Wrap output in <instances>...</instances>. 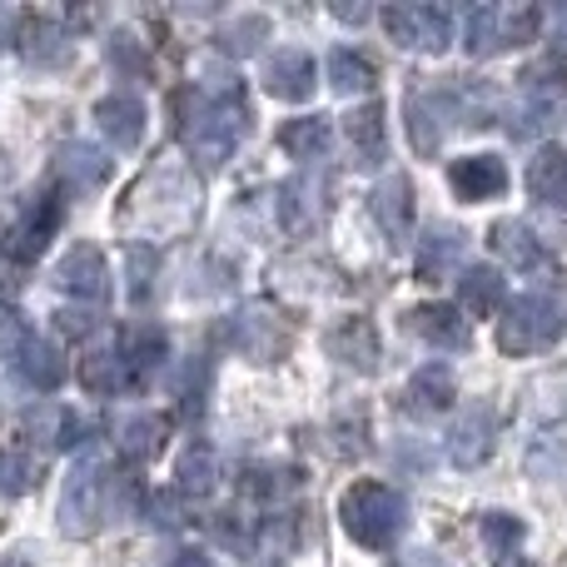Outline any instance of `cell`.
I'll use <instances>...</instances> for the list:
<instances>
[{"label":"cell","instance_id":"obj_14","mask_svg":"<svg viewBox=\"0 0 567 567\" xmlns=\"http://www.w3.org/2000/svg\"><path fill=\"white\" fill-rule=\"evenodd\" d=\"M265 90L275 100H289V105H299V100L313 95V80H319V70H313V55L299 45H284L275 55L265 60Z\"/></svg>","mask_w":567,"mask_h":567},{"label":"cell","instance_id":"obj_25","mask_svg":"<svg viewBox=\"0 0 567 567\" xmlns=\"http://www.w3.org/2000/svg\"><path fill=\"white\" fill-rule=\"evenodd\" d=\"M369 209L379 219V229L389 239H403L409 235V219H413V205H409V179L403 175H389L379 189L369 195Z\"/></svg>","mask_w":567,"mask_h":567},{"label":"cell","instance_id":"obj_15","mask_svg":"<svg viewBox=\"0 0 567 567\" xmlns=\"http://www.w3.org/2000/svg\"><path fill=\"white\" fill-rule=\"evenodd\" d=\"M449 185L463 205H483V199H498L508 189V165L498 155H463L449 165Z\"/></svg>","mask_w":567,"mask_h":567},{"label":"cell","instance_id":"obj_22","mask_svg":"<svg viewBox=\"0 0 567 567\" xmlns=\"http://www.w3.org/2000/svg\"><path fill=\"white\" fill-rule=\"evenodd\" d=\"M488 245H493V255L513 269H538L543 259H548V245H543L523 219H498V225L488 229Z\"/></svg>","mask_w":567,"mask_h":567},{"label":"cell","instance_id":"obj_21","mask_svg":"<svg viewBox=\"0 0 567 567\" xmlns=\"http://www.w3.org/2000/svg\"><path fill=\"white\" fill-rule=\"evenodd\" d=\"M453 100L449 95H409V135L419 145V155H439L443 135L453 125Z\"/></svg>","mask_w":567,"mask_h":567},{"label":"cell","instance_id":"obj_18","mask_svg":"<svg viewBox=\"0 0 567 567\" xmlns=\"http://www.w3.org/2000/svg\"><path fill=\"white\" fill-rule=\"evenodd\" d=\"M95 125H100V135H105L110 145L135 150L140 140H145V125H150L145 100L140 95H105L95 105Z\"/></svg>","mask_w":567,"mask_h":567},{"label":"cell","instance_id":"obj_20","mask_svg":"<svg viewBox=\"0 0 567 567\" xmlns=\"http://www.w3.org/2000/svg\"><path fill=\"white\" fill-rule=\"evenodd\" d=\"M453 399H458V383H453L449 363H423V369L409 379V389H403V409L419 413V419L443 413Z\"/></svg>","mask_w":567,"mask_h":567},{"label":"cell","instance_id":"obj_1","mask_svg":"<svg viewBox=\"0 0 567 567\" xmlns=\"http://www.w3.org/2000/svg\"><path fill=\"white\" fill-rule=\"evenodd\" d=\"M235 90V85H219ZM215 85H189L175 95V130H185V145L195 159L205 165H225L239 150V135H245V105L239 95L219 100Z\"/></svg>","mask_w":567,"mask_h":567},{"label":"cell","instance_id":"obj_11","mask_svg":"<svg viewBox=\"0 0 567 567\" xmlns=\"http://www.w3.org/2000/svg\"><path fill=\"white\" fill-rule=\"evenodd\" d=\"M523 30H528V16H513L503 6H473L468 20H463V45L468 55H498V50L518 45Z\"/></svg>","mask_w":567,"mask_h":567},{"label":"cell","instance_id":"obj_8","mask_svg":"<svg viewBox=\"0 0 567 567\" xmlns=\"http://www.w3.org/2000/svg\"><path fill=\"white\" fill-rule=\"evenodd\" d=\"M389 35L399 40L403 50H423V55H439V50H449V40H453V20H449V10H439V6H393L389 16Z\"/></svg>","mask_w":567,"mask_h":567},{"label":"cell","instance_id":"obj_46","mask_svg":"<svg viewBox=\"0 0 567 567\" xmlns=\"http://www.w3.org/2000/svg\"><path fill=\"white\" fill-rule=\"evenodd\" d=\"M503 567H533V563H523V558H508V563H503Z\"/></svg>","mask_w":567,"mask_h":567},{"label":"cell","instance_id":"obj_38","mask_svg":"<svg viewBox=\"0 0 567 567\" xmlns=\"http://www.w3.org/2000/svg\"><path fill=\"white\" fill-rule=\"evenodd\" d=\"M483 543H488L498 558H513L523 543V523L513 518V513H488V518H483Z\"/></svg>","mask_w":567,"mask_h":567},{"label":"cell","instance_id":"obj_4","mask_svg":"<svg viewBox=\"0 0 567 567\" xmlns=\"http://www.w3.org/2000/svg\"><path fill=\"white\" fill-rule=\"evenodd\" d=\"M130 199H135L130 215H140V225H145L150 235H169V229H179L199 209V179L189 175L185 165L169 159V165L150 169Z\"/></svg>","mask_w":567,"mask_h":567},{"label":"cell","instance_id":"obj_27","mask_svg":"<svg viewBox=\"0 0 567 567\" xmlns=\"http://www.w3.org/2000/svg\"><path fill=\"white\" fill-rule=\"evenodd\" d=\"M343 140L353 150V165H379L383 159V110L379 105H363L343 120Z\"/></svg>","mask_w":567,"mask_h":567},{"label":"cell","instance_id":"obj_24","mask_svg":"<svg viewBox=\"0 0 567 567\" xmlns=\"http://www.w3.org/2000/svg\"><path fill=\"white\" fill-rule=\"evenodd\" d=\"M16 373L25 383H35V389H60V379H65V363H60V349L55 343H45V339H20L16 343Z\"/></svg>","mask_w":567,"mask_h":567},{"label":"cell","instance_id":"obj_10","mask_svg":"<svg viewBox=\"0 0 567 567\" xmlns=\"http://www.w3.org/2000/svg\"><path fill=\"white\" fill-rule=\"evenodd\" d=\"M55 284L60 293H70V299L80 303H105L110 299V265L105 255H100L95 245H75L60 255L55 265Z\"/></svg>","mask_w":567,"mask_h":567},{"label":"cell","instance_id":"obj_29","mask_svg":"<svg viewBox=\"0 0 567 567\" xmlns=\"http://www.w3.org/2000/svg\"><path fill=\"white\" fill-rule=\"evenodd\" d=\"M279 145L289 150L293 159H319L323 150L333 145V130L323 115H303V120H284L279 130Z\"/></svg>","mask_w":567,"mask_h":567},{"label":"cell","instance_id":"obj_17","mask_svg":"<svg viewBox=\"0 0 567 567\" xmlns=\"http://www.w3.org/2000/svg\"><path fill=\"white\" fill-rule=\"evenodd\" d=\"M55 179L65 195H95L100 185L110 179V159L100 155L95 145H60L55 150Z\"/></svg>","mask_w":567,"mask_h":567},{"label":"cell","instance_id":"obj_44","mask_svg":"<svg viewBox=\"0 0 567 567\" xmlns=\"http://www.w3.org/2000/svg\"><path fill=\"white\" fill-rule=\"evenodd\" d=\"M10 179V159H6V150H0V185Z\"/></svg>","mask_w":567,"mask_h":567},{"label":"cell","instance_id":"obj_9","mask_svg":"<svg viewBox=\"0 0 567 567\" xmlns=\"http://www.w3.org/2000/svg\"><path fill=\"white\" fill-rule=\"evenodd\" d=\"M323 353H329L333 363H343V369H353V373H379L383 339L363 313H349V319H339L333 329H323Z\"/></svg>","mask_w":567,"mask_h":567},{"label":"cell","instance_id":"obj_28","mask_svg":"<svg viewBox=\"0 0 567 567\" xmlns=\"http://www.w3.org/2000/svg\"><path fill=\"white\" fill-rule=\"evenodd\" d=\"M130 363L120 359L115 349H95L85 353V363H80V383H85L90 393H100V399H110V393H125L130 389Z\"/></svg>","mask_w":567,"mask_h":567},{"label":"cell","instance_id":"obj_19","mask_svg":"<svg viewBox=\"0 0 567 567\" xmlns=\"http://www.w3.org/2000/svg\"><path fill=\"white\" fill-rule=\"evenodd\" d=\"M463 249H468V235H463V229H453V225H433L429 235L419 239V279H429V284L453 279V275H458Z\"/></svg>","mask_w":567,"mask_h":567},{"label":"cell","instance_id":"obj_45","mask_svg":"<svg viewBox=\"0 0 567 567\" xmlns=\"http://www.w3.org/2000/svg\"><path fill=\"white\" fill-rule=\"evenodd\" d=\"M0 567H30V563H20V558H0Z\"/></svg>","mask_w":567,"mask_h":567},{"label":"cell","instance_id":"obj_34","mask_svg":"<svg viewBox=\"0 0 567 567\" xmlns=\"http://www.w3.org/2000/svg\"><path fill=\"white\" fill-rule=\"evenodd\" d=\"M159 439H165V423L155 413H135V419L120 423V453L125 458H150L159 449Z\"/></svg>","mask_w":567,"mask_h":567},{"label":"cell","instance_id":"obj_35","mask_svg":"<svg viewBox=\"0 0 567 567\" xmlns=\"http://www.w3.org/2000/svg\"><path fill=\"white\" fill-rule=\"evenodd\" d=\"M35 488V458L25 449H0V498H20Z\"/></svg>","mask_w":567,"mask_h":567},{"label":"cell","instance_id":"obj_43","mask_svg":"<svg viewBox=\"0 0 567 567\" xmlns=\"http://www.w3.org/2000/svg\"><path fill=\"white\" fill-rule=\"evenodd\" d=\"M169 567H209V558H205V553H179Z\"/></svg>","mask_w":567,"mask_h":567},{"label":"cell","instance_id":"obj_32","mask_svg":"<svg viewBox=\"0 0 567 567\" xmlns=\"http://www.w3.org/2000/svg\"><path fill=\"white\" fill-rule=\"evenodd\" d=\"M120 359L130 363V373H150L159 359H169V343H165V333H159L155 323H135V329L125 333V349H120Z\"/></svg>","mask_w":567,"mask_h":567},{"label":"cell","instance_id":"obj_36","mask_svg":"<svg viewBox=\"0 0 567 567\" xmlns=\"http://www.w3.org/2000/svg\"><path fill=\"white\" fill-rule=\"evenodd\" d=\"M20 55H25L30 65H60V60H70V40H65V30H55V25H35L30 40H20Z\"/></svg>","mask_w":567,"mask_h":567},{"label":"cell","instance_id":"obj_16","mask_svg":"<svg viewBox=\"0 0 567 567\" xmlns=\"http://www.w3.org/2000/svg\"><path fill=\"white\" fill-rule=\"evenodd\" d=\"M403 329L433 349H468V323H463L458 303H413L403 309Z\"/></svg>","mask_w":567,"mask_h":567},{"label":"cell","instance_id":"obj_23","mask_svg":"<svg viewBox=\"0 0 567 567\" xmlns=\"http://www.w3.org/2000/svg\"><path fill=\"white\" fill-rule=\"evenodd\" d=\"M528 189L538 205L548 209H567V150L543 145L538 155L528 159Z\"/></svg>","mask_w":567,"mask_h":567},{"label":"cell","instance_id":"obj_42","mask_svg":"<svg viewBox=\"0 0 567 567\" xmlns=\"http://www.w3.org/2000/svg\"><path fill=\"white\" fill-rule=\"evenodd\" d=\"M10 40H16V16H10V10H0V50H6Z\"/></svg>","mask_w":567,"mask_h":567},{"label":"cell","instance_id":"obj_2","mask_svg":"<svg viewBox=\"0 0 567 567\" xmlns=\"http://www.w3.org/2000/svg\"><path fill=\"white\" fill-rule=\"evenodd\" d=\"M563 333H567V279H553L508 303V313L498 319V349L523 359V353L553 349Z\"/></svg>","mask_w":567,"mask_h":567},{"label":"cell","instance_id":"obj_13","mask_svg":"<svg viewBox=\"0 0 567 567\" xmlns=\"http://www.w3.org/2000/svg\"><path fill=\"white\" fill-rule=\"evenodd\" d=\"M329 215V185L323 175H293L289 185L279 189V219L289 235H313Z\"/></svg>","mask_w":567,"mask_h":567},{"label":"cell","instance_id":"obj_26","mask_svg":"<svg viewBox=\"0 0 567 567\" xmlns=\"http://www.w3.org/2000/svg\"><path fill=\"white\" fill-rule=\"evenodd\" d=\"M175 488L185 493V498H209V493L219 488V458H215V449H205V443H189V449L179 453V463H175Z\"/></svg>","mask_w":567,"mask_h":567},{"label":"cell","instance_id":"obj_12","mask_svg":"<svg viewBox=\"0 0 567 567\" xmlns=\"http://www.w3.org/2000/svg\"><path fill=\"white\" fill-rule=\"evenodd\" d=\"M493 443H498V413H493L488 403H473V409L458 413V423H453V433H449V458L458 463V468H483Z\"/></svg>","mask_w":567,"mask_h":567},{"label":"cell","instance_id":"obj_30","mask_svg":"<svg viewBox=\"0 0 567 567\" xmlns=\"http://www.w3.org/2000/svg\"><path fill=\"white\" fill-rule=\"evenodd\" d=\"M503 299V279L498 269H468L458 279V313H473V319H488Z\"/></svg>","mask_w":567,"mask_h":567},{"label":"cell","instance_id":"obj_37","mask_svg":"<svg viewBox=\"0 0 567 567\" xmlns=\"http://www.w3.org/2000/svg\"><path fill=\"white\" fill-rule=\"evenodd\" d=\"M265 35H269L265 16H239V20H229V25L219 30V45H225L229 55H255V50L265 45Z\"/></svg>","mask_w":567,"mask_h":567},{"label":"cell","instance_id":"obj_33","mask_svg":"<svg viewBox=\"0 0 567 567\" xmlns=\"http://www.w3.org/2000/svg\"><path fill=\"white\" fill-rule=\"evenodd\" d=\"M25 433L40 443H60L65 449V443H75V413L60 409V403H40V409L25 413Z\"/></svg>","mask_w":567,"mask_h":567},{"label":"cell","instance_id":"obj_5","mask_svg":"<svg viewBox=\"0 0 567 567\" xmlns=\"http://www.w3.org/2000/svg\"><path fill=\"white\" fill-rule=\"evenodd\" d=\"M105 463L100 458H85L70 468L65 488H60V508H55V523L65 538H90L100 528V513H105Z\"/></svg>","mask_w":567,"mask_h":567},{"label":"cell","instance_id":"obj_40","mask_svg":"<svg viewBox=\"0 0 567 567\" xmlns=\"http://www.w3.org/2000/svg\"><path fill=\"white\" fill-rule=\"evenodd\" d=\"M289 488H293V478H289V473H279V468H249L245 473V493H249V498H284Z\"/></svg>","mask_w":567,"mask_h":567},{"label":"cell","instance_id":"obj_3","mask_svg":"<svg viewBox=\"0 0 567 567\" xmlns=\"http://www.w3.org/2000/svg\"><path fill=\"white\" fill-rule=\"evenodd\" d=\"M339 523L359 548L383 553L403 538V528H409V503H403V493L389 488V483L363 478L339 498Z\"/></svg>","mask_w":567,"mask_h":567},{"label":"cell","instance_id":"obj_39","mask_svg":"<svg viewBox=\"0 0 567 567\" xmlns=\"http://www.w3.org/2000/svg\"><path fill=\"white\" fill-rule=\"evenodd\" d=\"M155 265H159V255L150 245L130 249V299H135V303L155 293Z\"/></svg>","mask_w":567,"mask_h":567},{"label":"cell","instance_id":"obj_7","mask_svg":"<svg viewBox=\"0 0 567 567\" xmlns=\"http://www.w3.org/2000/svg\"><path fill=\"white\" fill-rule=\"evenodd\" d=\"M60 219H65V205H55L50 195H30L25 205H20V215L10 219L6 229H0V235H10L6 249L20 259V265H30V259L45 255V245L55 239Z\"/></svg>","mask_w":567,"mask_h":567},{"label":"cell","instance_id":"obj_41","mask_svg":"<svg viewBox=\"0 0 567 567\" xmlns=\"http://www.w3.org/2000/svg\"><path fill=\"white\" fill-rule=\"evenodd\" d=\"M523 80H528V85H563V80H567V60L563 55L538 60V65L523 70Z\"/></svg>","mask_w":567,"mask_h":567},{"label":"cell","instance_id":"obj_6","mask_svg":"<svg viewBox=\"0 0 567 567\" xmlns=\"http://www.w3.org/2000/svg\"><path fill=\"white\" fill-rule=\"evenodd\" d=\"M225 343L235 353H245L249 363H275L289 353V329H284L279 313L259 309V303H249V309H239L235 319H229L225 329Z\"/></svg>","mask_w":567,"mask_h":567},{"label":"cell","instance_id":"obj_31","mask_svg":"<svg viewBox=\"0 0 567 567\" xmlns=\"http://www.w3.org/2000/svg\"><path fill=\"white\" fill-rule=\"evenodd\" d=\"M329 75H333V90H339V95H363V90H373L379 70H373V60L363 55V50L343 45L329 55Z\"/></svg>","mask_w":567,"mask_h":567}]
</instances>
